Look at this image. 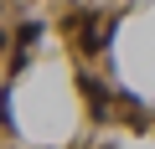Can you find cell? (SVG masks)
<instances>
[{"label": "cell", "instance_id": "obj_1", "mask_svg": "<svg viewBox=\"0 0 155 149\" xmlns=\"http://www.w3.org/2000/svg\"><path fill=\"white\" fill-rule=\"evenodd\" d=\"M36 36H41V26H36V21H26V26H21V31H16V46H31V41H36Z\"/></svg>", "mask_w": 155, "mask_h": 149}]
</instances>
